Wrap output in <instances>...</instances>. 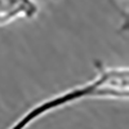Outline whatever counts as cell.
I'll return each mask as SVG.
<instances>
[{
	"label": "cell",
	"instance_id": "obj_2",
	"mask_svg": "<svg viewBox=\"0 0 129 129\" xmlns=\"http://www.w3.org/2000/svg\"><path fill=\"white\" fill-rule=\"evenodd\" d=\"M38 7L31 0H0V23H7L21 14L32 18Z\"/></svg>",
	"mask_w": 129,
	"mask_h": 129
},
{
	"label": "cell",
	"instance_id": "obj_1",
	"mask_svg": "<svg viewBox=\"0 0 129 129\" xmlns=\"http://www.w3.org/2000/svg\"><path fill=\"white\" fill-rule=\"evenodd\" d=\"M128 87V69L100 67V75L95 80L43 101L41 103L34 106L30 111H27L9 129H26L32 121L39 119L40 116L79 100L93 98V97L126 98L129 94Z\"/></svg>",
	"mask_w": 129,
	"mask_h": 129
}]
</instances>
